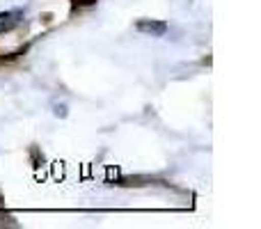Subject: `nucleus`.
Instances as JSON below:
<instances>
[{
  "label": "nucleus",
  "instance_id": "obj_2",
  "mask_svg": "<svg viewBox=\"0 0 261 229\" xmlns=\"http://www.w3.org/2000/svg\"><path fill=\"white\" fill-rule=\"evenodd\" d=\"M117 186H126V188H140V186H167L165 181L156 179L149 174H133V176H124L117 181Z\"/></svg>",
  "mask_w": 261,
  "mask_h": 229
},
{
  "label": "nucleus",
  "instance_id": "obj_6",
  "mask_svg": "<svg viewBox=\"0 0 261 229\" xmlns=\"http://www.w3.org/2000/svg\"><path fill=\"white\" fill-rule=\"evenodd\" d=\"M41 18H44V23H50V18H53V14H44V16H41Z\"/></svg>",
  "mask_w": 261,
  "mask_h": 229
},
{
  "label": "nucleus",
  "instance_id": "obj_1",
  "mask_svg": "<svg viewBox=\"0 0 261 229\" xmlns=\"http://www.w3.org/2000/svg\"><path fill=\"white\" fill-rule=\"evenodd\" d=\"M135 30L144 37H156L158 39V37L167 35L170 26H167V21H163V18H138V21H135Z\"/></svg>",
  "mask_w": 261,
  "mask_h": 229
},
{
  "label": "nucleus",
  "instance_id": "obj_3",
  "mask_svg": "<svg viewBox=\"0 0 261 229\" xmlns=\"http://www.w3.org/2000/svg\"><path fill=\"white\" fill-rule=\"evenodd\" d=\"M21 23H23V9H7V12H0V35L18 28Z\"/></svg>",
  "mask_w": 261,
  "mask_h": 229
},
{
  "label": "nucleus",
  "instance_id": "obj_5",
  "mask_svg": "<svg viewBox=\"0 0 261 229\" xmlns=\"http://www.w3.org/2000/svg\"><path fill=\"white\" fill-rule=\"evenodd\" d=\"M53 115H55V117H62V119H64V117L69 115L67 106H64V104H55V106H53Z\"/></svg>",
  "mask_w": 261,
  "mask_h": 229
},
{
  "label": "nucleus",
  "instance_id": "obj_4",
  "mask_svg": "<svg viewBox=\"0 0 261 229\" xmlns=\"http://www.w3.org/2000/svg\"><path fill=\"white\" fill-rule=\"evenodd\" d=\"M69 3H71V14H76V12H83V9L94 7L99 0H69Z\"/></svg>",
  "mask_w": 261,
  "mask_h": 229
}]
</instances>
